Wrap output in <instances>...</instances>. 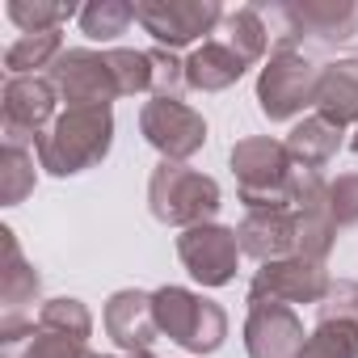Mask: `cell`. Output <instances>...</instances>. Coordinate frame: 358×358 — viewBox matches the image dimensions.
<instances>
[{
	"label": "cell",
	"mask_w": 358,
	"mask_h": 358,
	"mask_svg": "<svg viewBox=\"0 0 358 358\" xmlns=\"http://www.w3.org/2000/svg\"><path fill=\"white\" fill-rule=\"evenodd\" d=\"M114 148V110H64L51 131L38 139V169L51 177H76L93 164H101Z\"/></svg>",
	"instance_id": "cell-1"
},
{
	"label": "cell",
	"mask_w": 358,
	"mask_h": 358,
	"mask_svg": "<svg viewBox=\"0 0 358 358\" xmlns=\"http://www.w3.org/2000/svg\"><path fill=\"white\" fill-rule=\"evenodd\" d=\"M224 207V190L215 177L190 169V164H173L160 160L148 177V211L156 224L164 228H199V224H215Z\"/></svg>",
	"instance_id": "cell-2"
},
{
	"label": "cell",
	"mask_w": 358,
	"mask_h": 358,
	"mask_svg": "<svg viewBox=\"0 0 358 358\" xmlns=\"http://www.w3.org/2000/svg\"><path fill=\"white\" fill-rule=\"evenodd\" d=\"M228 160L245 211H291V177L299 164L291 160L287 143L270 135H249L232 148Z\"/></svg>",
	"instance_id": "cell-3"
},
{
	"label": "cell",
	"mask_w": 358,
	"mask_h": 358,
	"mask_svg": "<svg viewBox=\"0 0 358 358\" xmlns=\"http://www.w3.org/2000/svg\"><path fill=\"white\" fill-rule=\"evenodd\" d=\"M152 303H156V324H160V337L177 341L190 354H215L228 337V312L190 291V287H160L152 291Z\"/></svg>",
	"instance_id": "cell-4"
},
{
	"label": "cell",
	"mask_w": 358,
	"mask_h": 358,
	"mask_svg": "<svg viewBox=\"0 0 358 358\" xmlns=\"http://www.w3.org/2000/svg\"><path fill=\"white\" fill-rule=\"evenodd\" d=\"M320 68L324 64H312L303 51L274 47L270 59H266V68L257 72V110L270 122H291L303 110H316Z\"/></svg>",
	"instance_id": "cell-5"
},
{
	"label": "cell",
	"mask_w": 358,
	"mask_h": 358,
	"mask_svg": "<svg viewBox=\"0 0 358 358\" xmlns=\"http://www.w3.org/2000/svg\"><path fill=\"white\" fill-rule=\"evenodd\" d=\"M5 127H0V143L5 148H38V139L51 131V122L59 118V93L47 76H9L5 80Z\"/></svg>",
	"instance_id": "cell-6"
},
{
	"label": "cell",
	"mask_w": 358,
	"mask_h": 358,
	"mask_svg": "<svg viewBox=\"0 0 358 358\" xmlns=\"http://www.w3.org/2000/svg\"><path fill=\"white\" fill-rule=\"evenodd\" d=\"M228 13L220 0H135V22L164 51H182V47L199 43L203 34H215V26Z\"/></svg>",
	"instance_id": "cell-7"
},
{
	"label": "cell",
	"mask_w": 358,
	"mask_h": 358,
	"mask_svg": "<svg viewBox=\"0 0 358 358\" xmlns=\"http://www.w3.org/2000/svg\"><path fill=\"white\" fill-rule=\"evenodd\" d=\"M139 135L173 164H186L207 143V118L182 97H152L139 110Z\"/></svg>",
	"instance_id": "cell-8"
},
{
	"label": "cell",
	"mask_w": 358,
	"mask_h": 358,
	"mask_svg": "<svg viewBox=\"0 0 358 358\" xmlns=\"http://www.w3.org/2000/svg\"><path fill=\"white\" fill-rule=\"evenodd\" d=\"M47 80L55 85L59 101H68V110H93V106H110L114 97H122L110 59L89 47H68L47 68Z\"/></svg>",
	"instance_id": "cell-9"
},
{
	"label": "cell",
	"mask_w": 358,
	"mask_h": 358,
	"mask_svg": "<svg viewBox=\"0 0 358 358\" xmlns=\"http://www.w3.org/2000/svg\"><path fill=\"white\" fill-rule=\"evenodd\" d=\"M333 287V274L324 262H312V257H282V262H270L253 274L249 282V303H320Z\"/></svg>",
	"instance_id": "cell-10"
},
{
	"label": "cell",
	"mask_w": 358,
	"mask_h": 358,
	"mask_svg": "<svg viewBox=\"0 0 358 358\" xmlns=\"http://www.w3.org/2000/svg\"><path fill=\"white\" fill-rule=\"evenodd\" d=\"M177 257H182L186 274L203 287H228L236 278V266H241V241H236V228H224V224H199V228H186L177 236Z\"/></svg>",
	"instance_id": "cell-11"
},
{
	"label": "cell",
	"mask_w": 358,
	"mask_h": 358,
	"mask_svg": "<svg viewBox=\"0 0 358 358\" xmlns=\"http://www.w3.org/2000/svg\"><path fill=\"white\" fill-rule=\"evenodd\" d=\"M308 333L295 308L287 303H249L245 320V354L249 358H299Z\"/></svg>",
	"instance_id": "cell-12"
},
{
	"label": "cell",
	"mask_w": 358,
	"mask_h": 358,
	"mask_svg": "<svg viewBox=\"0 0 358 358\" xmlns=\"http://www.w3.org/2000/svg\"><path fill=\"white\" fill-rule=\"evenodd\" d=\"M101 320H106L110 341H114L122 354H143V350H152L156 337H160L156 303H152V295L139 291V287H122V291H114V295L106 299Z\"/></svg>",
	"instance_id": "cell-13"
},
{
	"label": "cell",
	"mask_w": 358,
	"mask_h": 358,
	"mask_svg": "<svg viewBox=\"0 0 358 358\" xmlns=\"http://www.w3.org/2000/svg\"><path fill=\"white\" fill-rule=\"evenodd\" d=\"M236 241L241 253L270 266L295 253V215L291 211H245V220L236 224Z\"/></svg>",
	"instance_id": "cell-14"
},
{
	"label": "cell",
	"mask_w": 358,
	"mask_h": 358,
	"mask_svg": "<svg viewBox=\"0 0 358 358\" xmlns=\"http://www.w3.org/2000/svg\"><path fill=\"white\" fill-rule=\"evenodd\" d=\"M0 241H5V266H0V316H30V303H38V295H43V278L22 257V245H17L13 228H0Z\"/></svg>",
	"instance_id": "cell-15"
},
{
	"label": "cell",
	"mask_w": 358,
	"mask_h": 358,
	"mask_svg": "<svg viewBox=\"0 0 358 358\" xmlns=\"http://www.w3.org/2000/svg\"><path fill=\"white\" fill-rule=\"evenodd\" d=\"M245 72H249V64H245L224 38H207V43L194 47L190 59H186V89L224 93V89H232Z\"/></svg>",
	"instance_id": "cell-16"
},
{
	"label": "cell",
	"mask_w": 358,
	"mask_h": 358,
	"mask_svg": "<svg viewBox=\"0 0 358 358\" xmlns=\"http://www.w3.org/2000/svg\"><path fill=\"white\" fill-rule=\"evenodd\" d=\"M316 114H324V118L337 122L341 131H345L350 122L358 127V55H350V59H333V64L320 68Z\"/></svg>",
	"instance_id": "cell-17"
},
{
	"label": "cell",
	"mask_w": 358,
	"mask_h": 358,
	"mask_svg": "<svg viewBox=\"0 0 358 358\" xmlns=\"http://www.w3.org/2000/svg\"><path fill=\"white\" fill-rule=\"evenodd\" d=\"M291 13L303 38L350 43L358 34V0H291Z\"/></svg>",
	"instance_id": "cell-18"
},
{
	"label": "cell",
	"mask_w": 358,
	"mask_h": 358,
	"mask_svg": "<svg viewBox=\"0 0 358 358\" xmlns=\"http://www.w3.org/2000/svg\"><path fill=\"white\" fill-rule=\"evenodd\" d=\"M341 127L337 122H329L324 114H303L295 127H291V135L282 139L287 143V152H291V160L299 164V169H324L337 152H341Z\"/></svg>",
	"instance_id": "cell-19"
},
{
	"label": "cell",
	"mask_w": 358,
	"mask_h": 358,
	"mask_svg": "<svg viewBox=\"0 0 358 358\" xmlns=\"http://www.w3.org/2000/svg\"><path fill=\"white\" fill-rule=\"evenodd\" d=\"M224 43L245 59V64H262L270 51V30L266 17L257 13V5H241L224 17Z\"/></svg>",
	"instance_id": "cell-20"
},
{
	"label": "cell",
	"mask_w": 358,
	"mask_h": 358,
	"mask_svg": "<svg viewBox=\"0 0 358 358\" xmlns=\"http://www.w3.org/2000/svg\"><path fill=\"white\" fill-rule=\"evenodd\" d=\"M59 55H64L59 30H51V34H22L5 51V68H9V76H38V68H51Z\"/></svg>",
	"instance_id": "cell-21"
},
{
	"label": "cell",
	"mask_w": 358,
	"mask_h": 358,
	"mask_svg": "<svg viewBox=\"0 0 358 358\" xmlns=\"http://www.w3.org/2000/svg\"><path fill=\"white\" fill-rule=\"evenodd\" d=\"M38 329L47 333H64V337H76V341H89L93 337V312L89 303L72 299V295H55L38 308Z\"/></svg>",
	"instance_id": "cell-22"
},
{
	"label": "cell",
	"mask_w": 358,
	"mask_h": 358,
	"mask_svg": "<svg viewBox=\"0 0 358 358\" xmlns=\"http://www.w3.org/2000/svg\"><path fill=\"white\" fill-rule=\"evenodd\" d=\"M5 13L22 34H51L76 13V5H59V0H9Z\"/></svg>",
	"instance_id": "cell-23"
},
{
	"label": "cell",
	"mask_w": 358,
	"mask_h": 358,
	"mask_svg": "<svg viewBox=\"0 0 358 358\" xmlns=\"http://www.w3.org/2000/svg\"><path fill=\"white\" fill-rule=\"evenodd\" d=\"M299 358H358V324L345 320H316Z\"/></svg>",
	"instance_id": "cell-24"
},
{
	"label": "cell",
	"mask_w": 358,
	"mask_h": 358,
	"mask_svg": "<svg viewBox=\"0 0 358 358\" xmlns=\"http://www.w3.org/2000/svg\"><path fill=\"white\" fill-rule=\"evenodd\" d=\"M38 173H34V152L30 148H0V199L5 207L26 203V194L34 190Z\"/></svg>",
	"instance_id": "cell-25"
},
{
	"label": "cell",
	"mask_w": 358,
	"mask_h": 358,
	"mask_svg": "<svg viewBox=\"0 0 358 358\" xmlns=\"http://www.w3.org/2000/svg\"><path fill=\"white\" fill-rule=\"evenodd\" d=\"M131 22H135V5H127V0H93L80 9V30L93 43H114L118 34H127Z\"/></svg>",
	"instance_id": "cell-26"
},
{
	"label": "cell",
	"mask_w": 358,
	"mask_h": 358,
	"mask_svg": "<svg viewBox=\"0 0 358 358\" xmlns=\"http://www.w3.org/2000/svg\"><path fill=\"white\" fill-rule=\"evenodd\" d=\"M106 59H110V68H114V80H118V93H122V97L152 93V59H148V51L114 47V51H106Z\"/></svg>",
	"instance_id": "cell-27"
},
{
	"label": "cell",
	"mask_w": 358,
	"mask_h": 358,
	"mask_svg": "<svg viewBox=\"0 0 358 358\" xmlns=\"http://www.w3.org/2000/svg\"><path fill=\"white\" fill-rule=\"evenodd\" d=\"M148 59H152V97H182V89H186V59H177L164 47L148 51Z\"/></svg>",
	"instance_id": "cell-28"
},
{
	"label": "cell",
	"mask_w": 358,
	"mask_h": 358,
	"mask_svg": "<svg viewBox=\"0 0 358 358\" xmlns=\"http://www.w3.org/2000/svg\"><path fill=\"white\" fill-rule=\"evenodd\" d=\"M316 316H320V320L358 324V278H333L329 295L316 303Z\"/></svg>",
	"instance_id": "cell-29"
},
{
	"label": "cell",
	"mask_w": 358,
	"mask_h": 358,
	"mask_svg": "<svg viewBox=\"0 0 358 358\" xmlns=\"http://www.w3.org/2000/svg\"><path fill=\"white\" fill-rule=\"evenodd\" d=\"M26 358H93V350H89V341L38 329L34 341H30V350H26Z\"/></svg>",
	"instance_id": "cell-30"
},
{
	"label": "cell",
	"mask_w": 358,
	"mask_h": 358,
	"mask_svg": "<svg viewBox=\"0 0 358 358\" xmlns=\"http://www.w3.org/2000/svg\"><path fill=\"white\" fill-rule=\"evenodd\" d=\"M329 207H333L337 228L358 224V173H341L337 182H329Z\"/></svg>",
	"instance_id": "cell-31"
},
{
	"label": "cell",
	"mask_w": 358,
	"mask_h": 358,
	"mask_svg": "<svg viewBox=\"0 0 358 358\" xmlns=\"http://www.w3.org/2000/svg\"><path fill=\"white\" fill-rule=\"evenodd\" d=\"M350 152L358 156V127H354V135H350Z\"/></svg>",
	"instance_id": "cell-32"
},
{
	"label": "cell",
	"mask_w": 358,
	"mask_h": 358,
	"mask_svg": "<svg viewBox=\"0 0 358 358\" xmlns=\"http://www.w3.org/2000/svg\"><path fill=\"white\" fill-rule=\"evenodd\" d=\"M122 358H156L152 350H143V354H122Z\"/></svg>",
	"instance_id": "cell-33"
},
{
	"label": "cell",
	"mask_w": 358,
	"mask_h": 358,
	"mask_svg": "<svg viewBox=\"0 0 358 358\" xmlns=\"http://www.w3.org/2000/svg\"><path fill=\"white\" fill-rule=\"evenodd\" d=\"M93 358H110V354H93Z\"/></svg>",
	"instance_id": "cell-34"
}]
</instances>
